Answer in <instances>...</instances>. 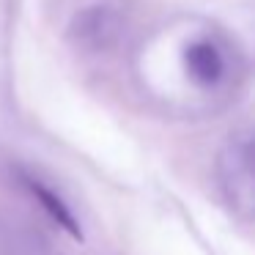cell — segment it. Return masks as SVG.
Segmentation results:
<instances>
[{"mask_svg": "<svg viewBox=\"0 0 255 255\" xmlns=\"http://www.w3.org/2000/svg\"><path fill=\"white\" fill-rule=\"evenodd\" d=\"M214 178L225 209L244 222H255V132L236 134L222 145Z\"/></svg>", "mask_w": 255, "mask_h": 255, "instance_id": "cell-1", "label": "cell"}, {"mask_svg": "<svg viewBox=\"0 0 255 255\" xmlns=\"http://www.w3.org/2000/svg\"><path fill=\"white\" fill-rule=\"evenodd\" d=\"M28 187H30V192L36 195V200H39L41 206H44V211L52 217V220L58 222V225L63 228V231L69 233V236H74L77 242H83V228H80V222H77V217L72 214V209H69L66 203H63L61 198H58L55 192H52L47 184H41V181H33L30 178L28 181Z\"/></svg>", "mask_w": 255, "mask_h": 255, "instance_id": "cell-3", "label": "cell"}, {"mask_svg": "<svg viewBox=\"0 0 255 255\" xmlns=\"http://www.w3.org/2000/svg\"><path fill=\"white\" fill-rule=\"evenodd\" d=\"M184 69L200 88H217L225 80V55L211 39H195L184 50Z\"/></svg>", "mask_w": 255, "mask_h": 255, "instance_id": "cell-2", "label": "cell"}]
</instances>
